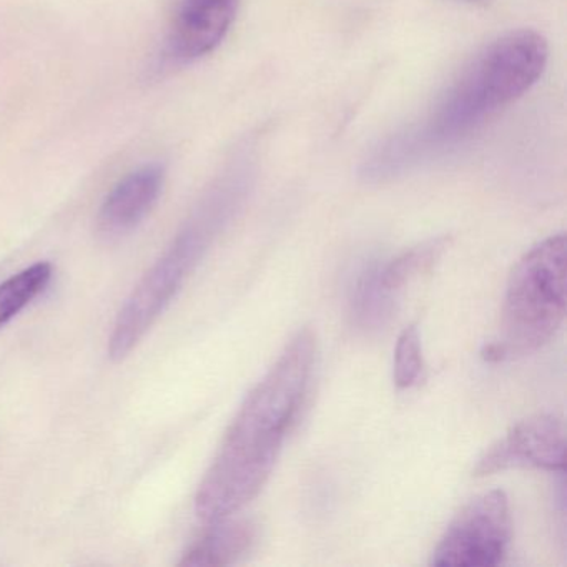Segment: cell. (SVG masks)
Instances as JSON below:
<instances>
[{"instance_id": "6da1fadb", "label": "cell", "mask_w": 567, "mask_h": 567, "mask_svg": "<svg viewBox=\"0 0 567 567\" xmlns=\"http://www.w3.org/2000/svg\"><path fill=\"white\" fill-rule=\"evenodd\" d=\"M315 360L317 338L305 328L245 398L195 496L202 520L231 516L260 493L300 416Z\"/></svg>"}, {"instance_id": "7a4b0ae2", "label": "cell", "mask_w": 567, "mask_h": 567, "mask_svg": "<svg viewBox=\"0 0 567 567\" xmlns=\"http://www.w3.org/2000/svg\"><path fill=\"white\" fill-rule=\"evenodd\" d=\"M549 45L536 31H516L494 41L471 61L441 99L423 127L398 138L383 161L370 167L384 177L410 164L417 152L454 144L523 97L543 75Z\"/></svg>"}, {"instance_id": "3957f363", "label": "cell", "mask_w": 567, "mask_h": 567, "mask_svg": "<svg viewBox=\"0 0 567 567\" xmlns=\"http://www.w3.org/2000/svg\"><path fill=\"white\" fill-rule=\"evenodd\" d=\"M237 204L238 195L234 188L218 187L178 231L164 257L142 278L118 313L109 338L112 361L125 360L144 340L224 230Z\"/></svg>"}, {"instance_id": "277c9868", "label": "cell", "mask_w": 567, "mask_h": 567, "mask_svg": "<svg viewBox=\"0 0 567 567\" xmlns=\"http://www.w3.org/2000/svg\"><path fill=\"white\" fill-rule=\"evenodd\" d=\"M566 235L534 245L507 281L499 338L487 344L491 363L529 357L546 347L566 318Z\"/></svg>"}, {"instance_id": "5b68a950", "label": "cell", "mask_w": 567, "mask_h": 567, "mask_svg": "<svg viewBox=\"0 0 567 567\" xmlns=\"http://www.w3.org/2000/svg\"><path fill=\"white\" fill-rule=\"evenodd\" d=\"M513 537L509 499L501 489L471 499L431 554V566L491 567L503 563Z\"/></svg>"}, {"instance_id": "8992f818", "label": "cell", "mask_w": 567, "mask_h": 567, "mask_svg": "<svg viewBox=\"0 0 567 567\" xmlns=\"http://www.w3.org/2000/svg\"><path fill=\"white\" fill-rule=\"evenodd\" d=\"M566 466V431L554 414H534L514 424L506 436L484 451L474 467V476H489L514 467L564 473Z\"/></svg>"}, {"instance_id": "52a82bcc", "label": "cell", "mask_w": 567, "mask_h": 567, "mask_svg": "<svg viewBox=\"0 0 567 567\" xmlns=\"http://www.w3.org/2000/svg\"><path fill=\"white\" fill-rule=\"evenodd\" d=\"M240 0H181L167 41V55L188 64L212 54L227 38Z\"/></svg>"}, {"instance_id": "ba28073f", "label": "cell", "mask_w": 567, "mask_h": 567, "mask_svg": "<svg viewBox=\"0 0 567 567\" xmlns=\"http://www.w3.org/2000/svg\"><path fill=\"white\" fill-rule=\"evenodd\" d=\"M165 171L162 165L147 164L125 175L105 197L99 212V234L117 240L134 231L161 198Z\"/></svg>"}, {"instance_id": "9c48e42d", "label": "cell", "mask_w": 567, "mask_h": 567, "mask_svg": "<svg viewBox=\"0 0 567 567\" xmlns=\"http://www.w3.org/2000/svg\"><path fill=\"white\" fill-rule=\"evenodd\" d=\"M208 524L207 533L188 547L178 566H231L250 553L257 539V527L248 519H231L228 516Z\"/></svg>"}, {"instance_id": "30bf717a", "label": "cell", "mask_w": 567, "mask_h": 567, "mask_svg": "<svg viewBox=\"0 0 567 567\" xmlns=\"http://www.w3.org/2000/svg\"><path fill=\"white\" fill-rule=\"evenodd\" d=\"M52 265L39 261L0 284V328L11 323L31 301L48 288Z\"/></svg>"}, {"instance_id": "8fae6325", "label": "cell", "mask_w": 567, "mask_h": 567, "mask_svg": "<svg viewBox=\"0 0 567 567\" xmlns=\"http://www.w3.org/2000/svg\"><path fill=\"white\" fill-rule=\"evenodd\" d=\"M424 370L423 344L416 324H408L394 348L393 380L400 390L414 386Z\"/></svg>"}]
</instances>
